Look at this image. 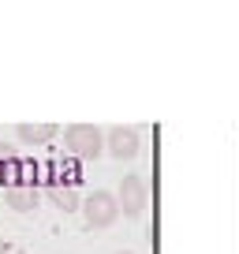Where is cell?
Returning a JSON list of instances; mask_svg holds the SVG:
<instances>
[{
    "label": "cell",
    "mask_w": 239,
    "mask_h": 254,
    "mask_svg": "<svg viewBox=\"0 0 239 254\" xmlns=\"http://www.w3.org/2000/svg\"><path fill=\"white\" fill-rule=\"evenodd\" d=\"M64 146H67L71 157L94 161V157H101V150H105V131L94 127V124H71V127H64Z\"/></svg>",
    "instance_id": "6da1fadb"
},
{
    "label": "cell",
    "mask_w": 239,
    "mask_h": 254,
    "mask_svg": "<svg viewBox=\"0 0 239 254\" xmlns=\"http://www.w3.org/2000/svg\"><path fill=\"white\" fill-rule=\"evenodd\" d=\"M116 217H120L116 194H109V190L86 194V202H82V221H86V228H112Z\"/></svg>",
    "instance_id": "7a4b0ae2"
},
{
    "label": "cell",
    "mask_w": 239,
    "mask_h": 254,
    "mask_svg": "<svg viewBox=\"0 0 239 254\" xmlns=\"http://www.w3.org/2000/svg\"><path fill=\"white\" fill-rule=\"evenodd\" d=\"M116 202H120V213L123 217H142L146 206H150V187L138 172L123 176L120 180V190H116Z\"/></svg>",
    "instance_id": "3957f363"
},
{
    "label": "cell",
    "mask_w": 239,
    "mask_h": 254,
    "mask_svg": "<svg viewBox=\"0 0 239 254\" xmlns=\"http://www.w3.org/2000/svg\"><path fill=\"white\" fill-rule=\"evenodd\" d=\"M105 146H109V153L116 161H131L142 150V135H138L135 127H112L109 135H105Z\"/></svg>",
    "instance_id": "277c9868"
},
{
    "label": "cell",
    "mask_w": 239,
    "mask_h": 254,
    "mask_svg": "<svg viewBox=\"0 0 239 254\" xmlns=\"http://www.w3.org/2000/svg\"><path fill=\"white\" fill-rule=\"evenodd\" d=\"M4 198H8V206L15 209V213H30V209H38L41 190H38V187H30V183H15V187L4 190Z\"/></svg>",
    "instance_id": "5b68a950"
},
{
    "label": "cell",
    "mask_w": 239,
    "mask_h": 254,
    "mask_svg": "<svg viewBox=\"0 0 239 254\" xmlns=\"http://www.w3.org/2000/svg\"><path fill=\"white\" fill-rule=\"evenodd\" d=\"M56 131H60L56 124H19V138L30 146H41L49 138H56Z\"/></svg>",
    "instance_id": "8992f818"
},
{
    "label": "cell",
    "mask_w": 239,
    "mask_h": 254,
    "mask_svg": "<svg viewBox=\"0 0 239 254\" xmlns=\"http://www.w3.org/2000/svg\"><path fill=\"white\" fill-rule=\"evenodd\" d=\"M49 198H53L60 209H67V213L82 209V202H79V190H75V187H64V183H49Z\"/></svg>",
    "instance_id": "52a82bcc"
},
{
    "label": "cell",
    "mask_w": 239,
    "mask_h": 254,
    "mask_svg": "<svg viewBox=\"0 0 239 254\" xmlns=\"http://www.w3.org/2000/svg\"><path fill=\"white\" fill-rule=\"evenodd\" d=\"M11 161H19V157H15V150L0 142V168H4V165H11Z\"/></svg>",
    "instance_id": "ba28073f"
},
{
    "label": "cell",
    "mask_w": 239,
    "mask_h": 254,
    "mask_svg": "<svg viewBox=\"0 0 239 254\" xmlns=\"http://www.w3.org/2000/svg\"><path fill=\"white\" fill-rule=\"evenodd\" d=\"M0 254H11V247H8V239L0 236Z\"/></svg>",
    "instance_id": "9c48e42d"
},
{
    "label": "cell",
    "mask_w": 239,
    "mask_h": 254,
    "mask_svg": "<svg viewBox=\"0 0 239 254\" xmlns=\"http://www.w3.org/2000/svg\"><path fill=\"white\" fill-rule=\"evenodd\" d=\"M116 254H135V251H116Z\"/></svg>",
    "instance_id": "30bf717a"
}]
</instances>
